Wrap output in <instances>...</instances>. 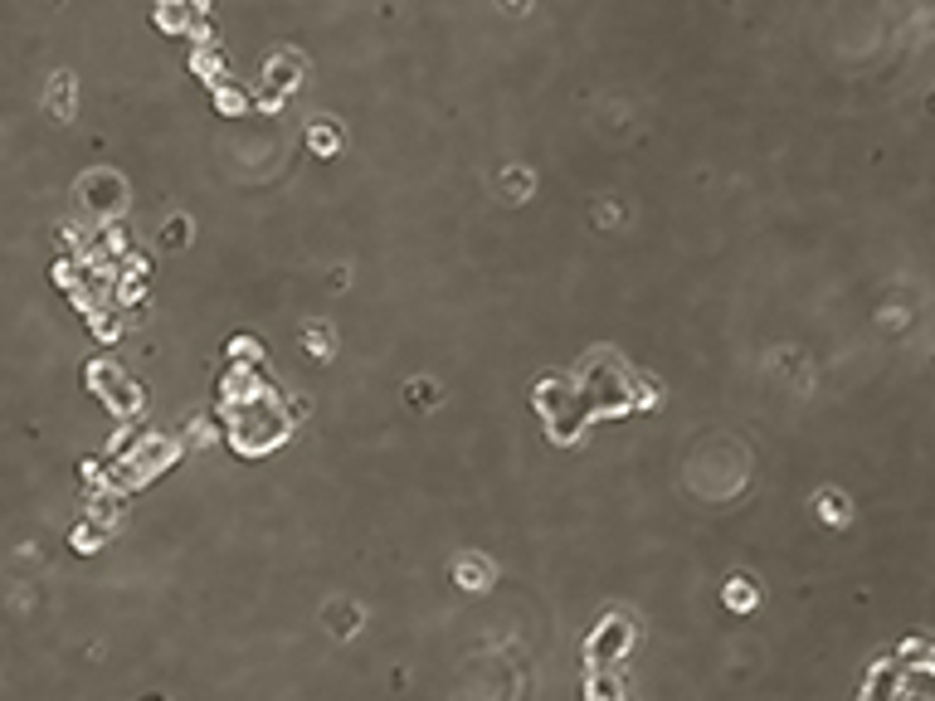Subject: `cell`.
I'll list each match as a JSON object with an SVG mask.
<instances>
[{
    "instance_id": "cell-4",
    "label": "cell",
    "mask_w": 935,
    "mask_h": 701,
    "mask_svg": "<svg viewBox=\"0 0 935 701\" xmlns=\"http://www.w3.org/2000/svg\"><path fill=\"white\" fill-rule=\"evenodd\" d=\"M629 643H634V619L629 614H604L595 628H590V638H585V663L590 667H619L624 663V653H629Z\"/></svg>"
},
{
    "instance_id": "cell-11",
    "label": "cell",
    "mask_w": 935,
    "mask_h": 701,
    "mask_svg": "<svg viewBox=\"0 0 935 701\" xmlns=\"http://www.w3.org/2000/svg\"><path fill=\"white\" fill-rule=\"evenodd\" d=\"M721 599H726V609H736V614H750V609L760 604V585H755V575H731Z\"/></svg>"
},
{
    "instance_id": "cell-19",
    "label": "cell",
    "mask_w": 935,
    "mask_h": 701,
    "mask_svg": "<svg viewBox=\"0 0 935 701\" xmlns=\"http://www.w3.org/2000/svg\"><path fill=\"white\" fill-rule=\"evenodd\" d=\"M186 229H190L186 220H171V224H166V249H186Z\"/></svg>"
},
{
    "instance_id": "cell-10",
    "label": "cell",
    "mask_w": 935,
    "mask_h": 701,
    "mask_svg": "<svg viewBox=\"0 0 935 701\" xmlns=\"http://www.w3.org/2000/svg\"><path fill=\"white\" fill-rule=\"evenodd\" d=\"M190 74L205 78L210 88L229 83V78H225V59H220V49H210V44H195V54H190Z\"/></svg>"
},
{
    "instance_id": "cell-1",
    "label": "cell",
    "mask_w": 935,
    "mask_h": 701,
    "mask_svg": "<svg viewBox=\"0 0 935 701\" xmlns=\"http://www.w3.org/2000/svg\"><path fill=\"white\" fill-rule=\"evenodd\" d=\"M288 429H293V414L283 409V400H278L273 385L259 390L254 400L229 405V443H234L239 453H249V458L278 448V443L288 439Z\"/></svg>"
},
{
    "instance_id": "cell-18",
    "label": "cell",
    "mask_w": 935,
    "mask_h": 701,
    "mask_svg": "<svg viewBox=\"0 0 935 701\" xmlns=\"http://www.w3.org/2000/svg\"><path fill=\"white\" fill-rule=\"evenodd\" d=\"M229 361H249V366H259V341H254V336L229 341Z\"/></svg>"
},
{
    "instance_id": "cell-5",
    "label": "cell",
    "mask_w": 935,
    "mask_h": 701,
    "mask_svg": "<svg viewBox=\"0 0 935 701\" xmlns=\"http://www.w3.org/2000/svg\"><path fill=\"white\" fill-rule=\"evenodd\" d=\"M88 385L108 400V409H113L117 419H132L137 409H142V395H137V385L122 375V370L113 366V361H93L88 366Z\"/></svg>"
},
{
    "instance_id": "cell-3",
    "label": "cell",
    "mask_w": 935,
    "mask_h": 701,
    "mask_svg": "<svg viewBox=\"0 0 935 701\" xmlns=\"http://www.w3.org/2000/svg\"><path fill=\"white\" fill-rule=\"evenodd\" d=\"M78 210L98 224L117 220V215L127 210V181H122L117 171H103V166H98V171H83V176H78Z\"/></svg>"
},
{
    "instance_id": "cell-8",
    "label": "cell",
    "mask_w": 935,
    "mask_h": 701,
    "mask_svg": "<svg viewBox=\"0 0 935 701\" xmlns=\"http://www.w3.org/2000/svg\"><path fill=\"white\" fill-rule=\"evenodd\" d=\"M151 20H156V30H161V35L181 39V35H190V25H195L200 15L190 10V0H156Z\"/></svg>"
},
{
    "instance_id": "cell-7",
    "label": "cell",
    "mask_w": 935,
    "mask_h": 701,
    "mask_svg": "<svg viewBox=\"0 0 935 701\" xmlns=\"http://www.w3.org/2000/svg\"><path fill=\"white\" fill-rule=\"evenodd\" d=\"M814 517L828 521V526H853V497L843 492V487H819L814 492Z\"/></svg>"
},
{
    "instance_id": "cell-15",
    "label": "cell",
    "mask_w": 935,
    "mask_h": 701,
    "mask_svg": "<svg viewBox=\"0 0 935 701\" xmlns=\"http://www.w3.org/2000/svg\"><path fill=\"white\" fill-rule=\"evenodd\" d=\"M327 624H332V633H337V638L356 633V628H361V604H346V599H337V604L327 609Z\"/></svg>"
},
{
    "instance_id": "cell-14",
    "label": "cell",
    "mask_w": 935,
    "mask_h": 701,
    "mask_svg": "<svg viewBox=\"0 0 935 701\" xmlns=\"http://www.w3.org/2000/svg\"><path fill=\"white\" fill-rule=\"evenodd\" d=\"M302 346H307V356H317V361H332V332H327V322H307L302 327Z\"/></svg>"
},
{
    "instance_id": "cell-2",
    "label": "cell",
    "mask_w": 935,
    "mask_h": 701,
    "mask_svg": "<svg viewBox=\"0 0 935 701\" xmlns=\"http://www.w3.org/2000/svg\"><path fill=\"white\" fill-rule=\"evenodd\" d=\"M575 385L585 390V400L595 405L599 419L634 409V370L624 366L619 356H609V351L590 356V361L580 366V380H575Z\"/></svg>"
},
{
    "instance_id": "cell-21",
    "label": "cell",
    "mask_w": 935,
    "mask_h": 701,
    "mask_svg": "<svg viewBox=\"0 0 935 701\" xmlns=\"http://www.w3.org/2000/svg\"><path fill=\"white\" fill-rule=\"evenodd\" d=\"M921 667H926V672L935 677V643H926V658H921Z\"/></svg>"
},
{
    "instance_id": "cell-16",
    "label": "cell",
    "mask_w": 935,
    "mask_h": 701,
    "mask_svg": "<svg viewBox=\"0 0 935 701\" xmlns=\"http://www.w3.org/2000/svg\"><path fill=\"white\" fill-rule=\"evenodd\" d=\"M307 147H312V151H322V156H337L341 132L332 127V122H312V127H307Z\"/></svg>"
},
{
    "instance_id": "cell-6",
    "label": "cell",
    "mask_w": 935,
    "mask_h": 701,
    "mask_svg": "<svg viewBox=\"0 0 935 701\" xmlns=\"http://www.w3.org/2000/svg\"><path fill=\"white\" fill-rule=\"evenodd\" d=\"M298 78H302V59L283 49V54H273V59L263 64V93H278V98H283V93L298 88Z\"/></svg>"
},
{
    "instance_id": "cell-17",
    "label": "cell",
    "mask_w": 935,
    "mask_h": 701,
    "mask_svg": "<svg viewBox=\"0 0 935 701\" xmlns=\"http://www.w3.org/2000/svg\"><path fill=\"white\" fill-rule=\"evenodd\" d=\"M215 108L225 112V117H239V112H249V98H244L239 88H229V83H220V88H215Z\"/></svg>"
},
{
    "instance_id": "cell-13",
    "label": "cell",
    "mask_w": 935,
    "mask_h": 701,
    "mask_svg": "<svg viewBox=\"0 0 935 701\" xmlns=\"http://www.w3.org/2000/svg\"><path fill=\"white\" fill-rule=\"evenodd\" d=\"M69 541H74V551L93 555V551H103V541H108V526H103V521H93V517H83V521L74 526V536H69Z\"/></svg>"
},
{
    "instance_id": "cell-12",
    "label": "cell",
    "mask_w": 935,
    "mask_h": 701,
    "mask_svg": "<svg viewBox=\"0 0 935 701\" xmlns=\"http://www.w3.org/2000/svg\"><path fill=\"white\" fill-rule=\"evenodd\" d=\"M49 112H54V122H69V112H74V78L69 74H54V83H49Z\"/></svg>"
},
{
    "instance_id": "cell-20",
    "label": "cell",
    "mask_w": 935,
    "mask_h": 701,
    "mask_svg": "<svg viewBox=\"0 0 935 701\" xmlns=\"http://www.w3.org/2000/svg\"><path fill=\"white\" fill-rule=\"evenodd\" d=\"M502 10H512V15H522V10H531V0H497Z\"/></svg>"
},
{
    "instance_id": "cell-9",
    "label": "cell",
    "mask_w": 935,
    "mask_h": 701,
    "mask_svg": "<svg viewBox=\"0 0 935 701\" xmlns=\"http://www.w3.org/2000/svg\"><path fill=\"white\" fill-rule=\"evenodd\" d=\"M453 580H458V590L483 594L487 585H492V560H487V555H478V551L458 555V560H453Z\"/></svg>"
}]
</instances>
